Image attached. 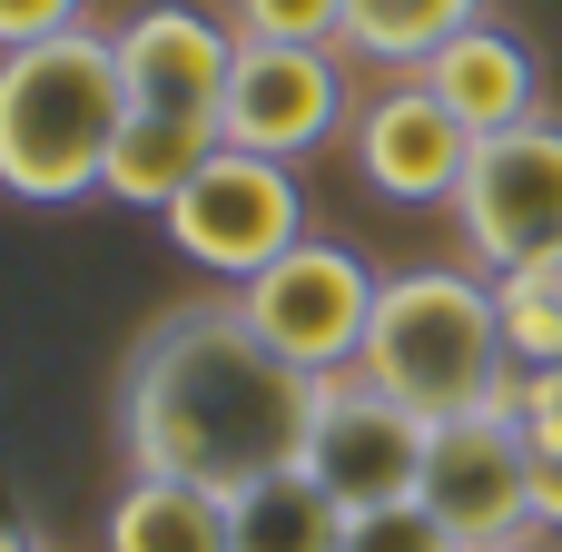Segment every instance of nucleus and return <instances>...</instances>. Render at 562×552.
<instances>
[{"label":"nucleus","mask_w":562,"mask_h":552,"mask_svg":"<svg viewBox=\"0 0 562 552\" xmlns=\"http://www.w3.org/2000/svg\"><path fill=\"white\" fill-rule=\"evenodd\" d=\"M316 385L306 365H286L237 296L227 306H178L128 346L119 375V435L138 474H178L207 494H237L257 474L306 464V425H316Z\"/></svg>","instance_id":"obj_1"},{"label":"nucleus","mask_w":562,"mask_h":552,"mask_svg":"<svg viewBox=\"0 0 562 552\" xmlns=\"http://www.w3.org/2000/svg\"><path fill=\"white\" fill-rule=\"evenodd\" d=\"M119 128H128V79H119L109 30L0 49V188L10 198H30V207L99 198Z\"/></svg>","instance_id":"obj_2"},{"label":"nucleus","mask_w":562,"mask_h":552,"mask_svg":"<svg viewBox=\"0 0 562 552\" xmlns=\"http://www.w3.org/2000/svg\"><path fill=\"white\" fill-rule=\"evenodd\" d=\"M366 375L385 395H405L415 415H435V425L494 405V385L514 375L494 277H474V267H405V277H385L375 286V326H366Z\"/></svg>","instance_id":"obj_3"},{"label":"nucleus","mask_w":562,"mask_h":552,"mask_svg":"<svg viewBox=\"0 0 562 552\" xmlns=\"http://www.w3.org/2000/svg\"><path fill=\"white\" fill-rule=\"evenodd\" d=\"M375 286H385V277H375L356 247H336V237H296L277 267H257V277L237 286V316H247L286 365H306V375H346V365H366Z\"/></svg>","instance_id":"obj_4"},{"label":"nucleus","mask_w":562,"mask_h":552,"mask_svg":"<svg viewBox=\"0 0 562 552\" xmlns=\"http://www.w3.org/2000/svg\"><path fill=\"white\" fill-rule=\"evenodd\" d=\"M454 237L484 277L562 257V119H524L504 138H474V168L454 188Z\"/></svg>","instance_id":"obj_5"},{"label":"nucleus","mask_w":562,"mask_h":552,"mask_svg":"<svg viewBox=\"0 0 562 552\" xmlns=\"http://www.w3.org/2000/svg\"><path fill=\"white\" fill-rule=\"evenodd\" d=\"M296 237H306V188H296V168H286V158H247V148H217V158L178 188V207H168V247H178L188 267L227 277V286H247L257 267H277Z\"/></svg>","instance_id":"obj_6"},{"label":"nucleus","mask_w":562,"mask_h":552,"mask_svg":"<svg viewBox=\"0 0 562 552\" xmlns=\"http://www.w3.org/2000/svg\"><path fill=\"white\" fill-rule=\"evenodd\" d=\"M425 454H435V415H415L405 395H385L366 365H346V375H326V385H316L306 474H316L346 514L415 504V494H425Z\"/></svg>","instance_id":"obj_7"},{"label":"nucleus","mask_w":562,"mask_h":552,"mask_svg":"<svg viewBox=\"0 0 562 552\" xmlns=\"http://www.w3.org/2000/svg\"><path fill=\"white\" fill-rule=\"evenodd\" d=\"M356 59L346 49H296V40H237V79L217 109V138L247 158H316L326 138L356 128Z\"/></svg>","instance_id":"obj_8"},{"label":"nucleus","mask_w":562,"mask_h":552,"mask_svg":"<svg viewBox=\"0 0 562 552\" xmlns=\"http://www.w3.org/2000/svg\"><path fill=\"white\" fill-rule=\"evenodd\" d=\"M445 514V533L474 543H504V533H533V444L504 405H474V415H445L435 425V454H425V494Z\"/></svg>","instance_id":"obj_9"},{"label":"nucleus","mask_w":562,"mask_h":552,"mask_svg":"<svg viewBox=\"0 0 562 552\" xmlns=\"http://www.w3.org/2000/svg\"><path fill=\"white\" fill-rule=\"evenodd\" d=\"M346 148H356V168H366V188L385 207H454V188L474 168V128L425 79H375V99L356 109Z\"/></svg>","instance_id":"obj_10"},{"label":"nucleus","mask_w":562,"mask_h":552,"mask_svg":"<svg viewBox=\"0 0 562 552\" xmlns=\"http://www.w3.org/2000/svg\"><path fill=\"white\" fill-rule=\"evenodd\" d=\"M119 40V79H128V109L148 119H207L227 109V79H237V20H207L188 0H148L138 20L109 30Z\"/></svg>","instance_id":"obj_11"},{"label":"nucleus","mask_w":562,"mask_h":552,"mask_svg":"<svg viewBox=\"0 0 562 552\" xmlns=\"http://www.w3.org/2000/svg\"><path fill=\"white\" fill-rule=\"evenodd\" d=\"M474 138H504V128H524V119H543V59H533V40H514L504 20H474V30H454L425 69H415Z\"/></svg>","instance_id":"obj_12"},{"label":"nucleus","mask_w":562,"mask_h":552,"mask_svg":"<svg viewBox=\"0 0 562 552\" xmlns=\"http://www.w3.org/2000/svg\"><path fill=\"white\" fill-rule=\"evenodd\" d=\"M227 543L237 552H346V504L306 464H286V474H257V484L227 494Z\"/></svg>","instance_id":"obj_13"},{"label":"nucleus","mask_w":562,"mask_h":552,"mask_svg":"<svg viewBox=\"0 0 562 552\" xmlns=\"http://www.w3.org/2000/svg\"><path fill=\"white\" fill-rule=\"evenodd\" d=\"M109 552H237L227 543V494L178 484V474H128V494L99 523Z\"/></svg>","instance_id":"obj_14"},{"label":"nucleus","mask_w":562,"mask_h":552,"mask_svg":"<svg viewBox=\"0 0 562 552\" xmlns=\"http://www.w3.org/2000/svg\"><path fill=\"white\" fill-rule=\"evenodd\" d=\"M227 138L207 128V119H148V109H128V128H119V148H109V188L99 198H119V207H178V188L217 158Z\"/></svg>","instance_id":"obj_15"},{"label":"nucleus","mask_w":562,"mask_h":552,"mask_svg":"<svg viewBox=\"0 0 562 552\" xmlns=\"http://www.w3.org/2000/svg\"><path fill=\"white\" fill-rule=\"evenodd\" d=\"M484 0H346V59L356 69H385V79H415L454 30H474Z\"/></svg>","instance_id":"obj_16"},{"label":"nucleus","mask_w":562,"mask_h":552,"mask_svg":"<svg viewBox=\"0 0 562 552\" xmlns=\"http://www.w3.org/2000/svg\"><path fill=\"white\" fill-rule=\"evenodd\" d=\"M494 306H504L514 365H562V257H543V267H504V277H494Z\"/></svg>","instance_id":"obj_17"},{"label":"nucleus","mask_w":562,"mask_h":552,"mask_svg":"<svg viewBox=\"0 0 562 552\" xmlns=\"http://www.w3.org/2000/svg\"><path fill=\"white\" fill-rule=\"evenodd\" d=\"M237 40H296V49H336L346 40V0H227Z\"/></svg>","instance_id":"obj_18"},{"label":"nucleus","mask_w":562,"mask_h":552,"mask_svg":"<svg viewBox=\"0 0 562 552\" xmlns=\"http://www.w3.org/2000/svg\"><path fill=\"white\" fill-rule=\"evenodd\" d=\"M346 552H464L445 533L435 504H375V514H346Z\"/></svg>","instance_id":"obj_19"},{"label":"nucleus","mask_w":562,"mask_h":552,"mask_svg":"<svg viewBox=\"0 0 562 552\" xmlns=\"http://www.w3.org/2000/svg\"><path fill=\"white\" fill-rule=\"evenodd\" d=\"M494 405L524 425L533 454H562V365H514V375L494 385Z\"/></svg>","instance_id":"obj_20"},{"label":"nucleus","mask_w":562,"mask_h":552,"mask_svg":"<svg viewBox=\"0 0 562 552\" xmlns=\"http://www.w3.org/2000/svg\"><path fill=\"white\" fill-rule=\"evenodd\" d=\"M69 30H89V0H0V49H40Z\"/></svg>","instance_id":"obj_21"},{"label":"nucleus","mask_w":562,"mask_h":552,"mask_svg":"<svg viewBox=\"0 0 562 552\" xmlns=\"http://www.w3.org/2000/svg\"><path fill=\"white\" fill-rule=\"evenodd\" d=\"M533 533H562V454H533Z\"/></svg>","instance_id":"obj_22"},{"label":"nucleus","mask_w":562,"mask_h":552,"mask_svg":"<svg viewBox=\"0 0 562 552\" xmlns=\"http://www.w3.org/2000/svg\"><path fill=\"white\" fill-rule=\"evenodd\" d=\"M474 552H553V533H504V543H474Z\"/></svg>","instance_id":"obj_23"},{"label":"nucleus","mask_w":562,"mask_h":552,"mask_svg":"<svg viewBox=\"0 0 562 552\" xmlns=\"http://www.w3.org/2000/svg\"><path fill=\"white\" fill-rule=\"evenodd\" d=\"M0 552H40V543H30V533H20V523H0Z\"/></svg>","instance_id":"obj_24"}]
</instances>
